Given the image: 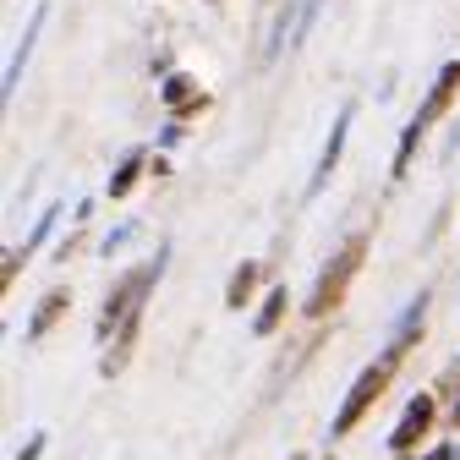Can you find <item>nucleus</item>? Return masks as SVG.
Returning a JSON list of instances; mask_svg holds the SVG:
<instances>
[{"label": "nucleus", "instance_id": "0eeeda50", "mask_svg": "<svg viewBox=\"0 0 460 460\" xmlns=\"http://www.w3.org/2000/svg\"><path fill=\"white\" fill-rule=\"evenodd\" d=\"M252 285H258V263H242L236 274H230V291H225V307H247V296H252Z\"/></svg>", "mask_w": 460, "mask_h": 460}, {"label": "nucleus", "instance_id": "4468645a", "mask_svg": "<svg viewBox=\"0 0 460 460\" xmlns=\"http://www.w3.org/2000/svg\"><path fill=\"white\" fill-rule=\"evenodd\" d=\"M428 460H449V449H433V455H428Z\"/></svg>", "mask_w": 460, "mask_h": 460}, {"label": "nucleus", "instance_id": "dca6fc26", "mask_svg": "<svg viewBox=\"0 0 460 460\" xmlns=\"http://www.w3.org/2000/svg\"><path fill=\"white\" fill-rule=\"evenodd\" d=\"M455 417H460V411H455Z\"/></svg>", "mask_w": 460, "mask_h": 460}, {"label": "nucleus", "instance_id": "6e6552de", "mask_svg": "<svg viewBox=\"0 0 460 460\" xmlns=\"http://www.w3.org/2000/svg\"><path fill=\"white\" fill-rule=\"evenodd\" d=\"M39 22H44V6L33 12V22H28V39L17 44V55H12V66H6V93L17 88V77H22V66H28V49H33V39H39Z\"/></svg>", "mask_w": 460, "mask_h": 460}, {"label": "nucleus", "instance_id": "f03ea898", "mask_svg": "<svg viewBox=\"0 0 460 460\" xmlns=\"http://www.w3.org/2000/svg\"><path fill=\"white\" fill-rule=\"evenodd\" d=\"M455 88H460V61H449L444 72H438V83L428 88V99H422V110L411 115V127H406V137H400V154H394V176H406V164H411V154H417V137L438 121V115L449 110V99H455Z\"/></svg>", "mask_w": 460, "mask_h": 460}, {"label": "nucleus", "instance_id": "423d86ee", "mask_svg": "<svg viewBox=\"0 0 460 460\" xmlns=\"http://www.w3.org/2000/svg\"><path fill=\"white\" fill-rule=\"evenodd\" d=\"M66 302H72V291H49L44 302H39V313L28 318V340H39V334H49V323L66 313Z\"/></svg>", "mask_w": 460, "mask_h": 460}, {"label": "nucleus", "instance_id": "20e7f679", "mask_svg": "<svg viewBox=\"0 0 460 460\" xmlns=\"http://www.w3.org/2000/svg\"><path fill=\"white\" fill-rule=\"evenodd\" d=\"M362 252H367V236H351L329 263H323V274H318V285H313V296H307V313L313 318H323L340 296H345V285H351V274L362 269Z\"/></svg>", "mask_w": 460, "mask_h": 460}, {"label": "nucleus", "instance_id": "9d476101", "mask_svg": "<svg viewBox=\"0 0 460 460\" xmlns=\"http://www.w3.org/2000/svg\"><path fill=\"white\" fill-rule=\"evenodd\" d=\"M137 170H143V154H127V164H121V170H115V176H110V192L121 198V192H127V187L137 181Z\"/></svg>", "mask_w": 460, "mask_h": 460}, {"label": "nucleus", "instance_id": "f257e3e1", "mask_svg": "<svg viewBox=\"0 0 460 460\" xmlns=\"http://www.w3.org/2000/svg\"><path fill=\"white\" fill-rule=\"evenodd\" d=\"M400 351H406V345H389V351H384L357 384H351V394H345V406H340V417H334V438H340V433H351V428L367 417V406L389 389V378H394V367H400Z\"/></svg>", "mask_w": 460, "mask_h": 460}, {"label": "nucleus", "instance_id": "2eb2a0df", "mask_svg": "<svg viewBox=\"0 0 460 460\" xmlns=\"http://www.w3.org/2000/svg\"><path fill=\"white\" fill-rule=\"evenodd\" d=\"M291 460H302V455H291Z\"/></svg>", "mask_w": 460, "mask_h": 460}, {"label": "nucleus", "instance_id": "39448f33", "mask_svg": "<svg viewBox=\"0 0 460 460\" xmlns=\"http://www.w3.org/2000/svg\"><path fill=\"white\" fill-rule=\"evenodd\" d=\"M433 428V394H417L411 406H406V417H400V428H394V438H389V449L394 455H411L417 449V438Z\"/></svg>", "mask_w": 460, "mask_h": 460}, {"label": "nucleus", "instance_id": "9b49d317", "mask_svg": "<svg viewBox=\"0 0 460 460\" xmlns=\"http://www.w3.org/2000/svg\"><path fill=\"white\" fill-rule=\"evenodd\" d=\"M345 127H351V121H345V115H340V121H334V132H329V148H323V164H318V176H329V164L340 159V143H345Z\"/></svg>", "mask_w": 460, "mask_h": 460}, {"label": "nucleus", "instance_id": "ddd939ff", "mask_svg": "<svg viewBox=\"0 0 460 460\" xmlns=\"http://www.w3.org/2000/svg\"><path fill=\"white\" fill-rule=\"evenodd\" d=\"M39 449H44V433H33V438H28V449H22L17 460H39Z\"/></svg>", "mask_w": 460, "mask_h": 460}, {"label": "nucleus", "instance_id": "7ed1b4c3", "mask_svg": "<svg viewBox=\"0 0 460 460\" xmlns=\"http://www.w3.org/2000/svg\"><path fill=\"white\" fill-rule=\"evenodd\" d=\"M159 269H164V252L148 258L143 269H132V274L110 291V302H104V313H99V340H115V323H127L132 313H143V296H148V285L159 279Z\"/></svg>", "mask_w": 460, "mask_h": 460}, {"label": "nucleus", "instance_id": "1a4fd4ad", "mask_svg": "<svg viewBox=\"0 0 460 460\" xmlns=\"http://www.w3.org/2000/svg\"><path fill=\"white\" fill-rule=\"evenodd\" d=\"M279 318H285V291H269V302L258 307V323H252V329H258V334H274Z\"/></svg>", "mask_w": 460, "mask_h": 460}, {"label": "nucleus", "instance_id": "f8f14e48", "mask_svg": "<svg viewBox=\"0 0 460 460\" xmlns=\"http://www.w3.org/2000/svg\"><path fill=\"white\" fill-rule=\"evenodd\" d=\"M164 99H170V104H181V110H192V104H198L187 77H170V83H164Z\"/></svg>", "mask_w": 460, "mask_h": 460}]
</instances>
